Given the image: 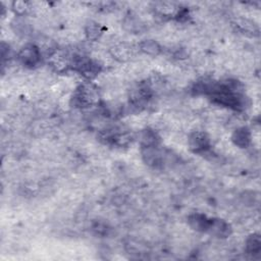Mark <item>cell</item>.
I'll return each instance as SVG.
<instances>
[{
  "label": "cell",
  "instance_id": "cell-5",
  "mask_svg": "<svg viewBox=\"0 0 261 261\" xmlns=\"http://www.w3.org/2000/svg\"><path fill=\"white\" fill-rule=\"evenodd\" d=\"M206 233L213 237H216L219 239H225L232 235L233 229H232L231 225L223 219L211 218Z\"/></svg>",
  "mask_w": 261,
  "mask_h": 261
},
{
  "label": "cell",
  "instance_id": "cell-8",
  "mask_svg": "<svg viewBox=\"0 0 261 261\" xmlns=\"http://www.w3.org/2000/svg\"><path fill=\"white\" fill-rule=\"evenodd\" d=\"M141 147H148V146H159L160 144V137L158 134L151 130L145 129L140 133L139 136Z\"/></svg>",
  "mask_w": 261,
  "mask_h": 261
},
{
  "label": "cell",
  "instance_id": "cell-9",
  "mask_svg": "<svg viewBox=\"0 0 261 261\" xmlns=\"http://www.w3.org/2000/svg\"><path fill=\"white\" fill-rule=\"evenodd\" d=\"M261 251V239L259 234L250 235L245 243V252L249 255H257Z\"/></svg>",
  "mask_w": 261,
  "mask_h": 261
},
{
  "label": "cell",
  "instance_id": "cell-4",
  "mask_svg": "<svg viewBox=\"0 0 261 261\" xmlns=\"http://www.w3.org/2000/svg\"><path fill=\"white\" fill-rule=\"evenodd\" d=\"M189 147L194 153L202 154L210 149V138L205 132L195 131L188 139Z\"/></svg>",
  "mask_w": 261,
  "mask_h": 261
},
{
  "label": "cell",
  "instance_id": "cell-1",
  "mask_svg": "<svg viewBox=\"0 0 261 261\" xmlns=\"http://www.w3.org/2000/svg\"><path fill=\"white\" fill-rule=\"evenodd\" d=\"M98 101V94L96 89L91 85H82L76 90L71 103L74 107H89Z\"/></svg>",
  "mask_w": 261,
  "mask_h": 261
},
{
  "label": "cell",
  "instance_id": "cell-12",
  "mask_svg": "<svg viewBox=\"0 0 261 261\" xmlns=\"http://www.w3.org/2000/svg\"><path fill=\"white\" fill-rule=\"evenodd\" d=\"M85 34H86V37L88 40L96 41L102 36L103 29L98 23L90 22V23L87 24V26L85 28Z\"/></svg>",
  "mask_w": 261,
  "mask_h": 261
},
{
  "label": "cell",
  "instance_id": "cell-3",
  "mask_svg": "<svg viewBox=\"0 0 261 261\" xmlns=\"http://www.w3.org/2000/svg\"><path fill=\"white\" fill-rule=\"evenodd\" d=\"M141 154L144 162L151 167L159 168L164 164V153L159 146L141 147Z\"/></svg>",
  "mask_w": 261,
  "mask_h": 261
},
{
  "label": "cell",
  "instance_id": "cell-10",
  "mask_svg": "<svg viewBox=\"0 0 261 261\" xmlns=\"http://www.w3.org/2000/svg\"><path fill=\"white\" fill-rule=\"evenodd\" d=\"M139 49L141 52L150 56H157L161 53V50H162L159 43L152 39L143 40L139 44Z\"/></svg>",
  "mask_w": 261,
  "mask_h": 261
},
{
  "label": "cell",
  "instance_id": "cell-11",
  "mask_svg": "<svg viewBox=\"0 0 261 261\" xmlns=\"http://www.w3.org/2000/svg\"><path fill=\"white\" fill-rule=\"evenodd\" d=\"M110 53H111V56L117 60L127 61L131 57L132 50H131V47L126 44H118L110 49Z\"/></svg>",
  "mask_w": 261,
  "mask_h": 261
},
{
  "label": "cell",
  "instance_id": "cell-2",
  "mask_svg": "<svg viewBox=\"0 0 261 261\" xmlns=\"http://www.w3.org/2000/svg\"><path fill=\"white\" fill-rule=\"evenodd\" d=\"M18 58L23 65L29 68H33L40 63L42 52L41 49L35 44H27L20 50Z\"/></svg>",
  "mask_w": 261,
  "mask_h": 261
},
{
  "label": "cell",
  "instance_id": "cell-13",
  "mask_svg": "<svg viewBox=\"0 0 261 261\" xmlns=\"http://www.w3.org/2000/svg\"><path fill=\"white\" fill-rule=\"evenodd\" d=\"M124 26L128 31L131 32H140L142 28V23L139 19L136 18V16H127V18L124 21Z\"/></svg>",
  "mask_w": 261,
  "mask_h": 261
},
{
  "label": "cell",
  "instance_id": "cell-14",
  "mask_svg": "<svg viewBox=\"0 0 261 261\" xmlns=\"http://www.w3.org/2000/svg\"><path fill=\"white\" fill-rule=\"evenodd\" d=\"M13 10L19 16H24L30 10L29 4L26 2H15L13 3Z\"/></svg>",
  "mask_w": 261,
  "mask_h": 261
},
{
  "label": "cell",
  "instance_id": "cell-6",
  "mask_svg": "<svg viewBox=\"0 0 261 261\" xmlns=\"http://www.w3.org/2000/svg\"><path fill=\"white\" fill-rule=\"evenodd\" d=\"M232 141L239 148H248L252 142L251 131L247 127L238 128L233 133Z\"/></svg>",
  "mask_w": 261,
  "mask_h": 261
},
{
  "label": "cell",
  "instance_id": "cell-7",
  "mask_svg": "<svg viewBox=\"0 0 261 261\" xmlns=\"http://www.w3.org/2000/svg\"><path fill=\"white\" fill-rule=\"evenodd\" d=\"M210 219L211 218L207 217L205 214L193 213L189 216L188 222H189V226L196 232L206 233L208 226L210 223Z\"/></svg>",
  "mask_w": 261,
  "mask_h": 261
}]
</instances>
